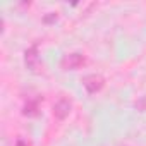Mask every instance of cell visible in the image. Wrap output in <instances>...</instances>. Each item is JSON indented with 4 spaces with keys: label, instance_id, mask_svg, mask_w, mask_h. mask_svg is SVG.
<instances>
[{
    "label": "cell",
    "instance_id": "6da1fadb",
    "mask_svg": "<svg viewBox=\"0 0 146 146\" xmlns=\"http://www.w3.org/2000/svg\"><path fill=\"white\" fill-rule=\"evenodd\" d=\"M86 57L79 52H74V53H67L62 57L60 60V67L64 70H76V69H81L83 65H86Z\"/></svg>",
    "mask_w": 146,
    "mask_h": 146
},
{
    "label": "cell",
    "instance_id": "7a4b0ae2",
    "mask_svg": "<svg viewBox=\"0 0 146 146\" xmlns=\"http://www.w3.org/2000/svg\"><path fill=\"white\" fill-rule=\"evenodd\" d=\"M24 64L31 72H40L41 70V62H40V52H38V43H33L29 48L24 52Z\"/></svg>",
    "mask_w": 146,
    "mask_h": 146
},
{
    "label": "cell",
    "instance_id": "3957f363",
    "mask_svg": "<svg viewBox=\"0 0 146 146\" xmlns=\"http://www.w3.org/2000/svg\"><path fill=\"white\" fill-rule=\"evenodd\" d=\"M83 86L90 95L100 93L105 88V78L100 76V74H88V76L83 78Z\"/></svg>",
    "mask_w": 146,
    "mask_h": 146
},
{
    "label": "cell",
    "instance_id": "277c9868",
    "mask_svg": "<svg viewBox=\"0 0 146 146\" xmlns=\"http://www.w3.org/2000/svg\"><path fill=\"white\" fill-rule=\"evenodd\" d=\"M70 110H72V103H70V100H67V98H60V100L53 105V117H55L57 120H65V119L69 117Z\"/></svg>",
    "mask_w": 146,
    "mask_h": 146
},
{
    "label": "cell",
    "instance_id": "5b68a950",
    "mask_svg": "<svg viewBox=\"0 0 146 146\" xmlns=\"http://www.w3.org/2000/svg\"><path fill=\"white\" fill-rule=\"evenodd\" d=\"M40 102H41L40 96L29 98L23 107V115L24 117H38L40 115Z\"/></svg>",
    "mask_w": 146,
    "mask_h": 146
},
{
    "label": "cell",
    "instance_id": "8992f818",
    "mask_svg": "<svg viewBox=\"0 0 146 146\" xmlns=\"http://www.w3.org/2000/svg\"><path fill=\"white\" fill-rule=\"evenodd\" d=\"M134 107H136L139 112H146V96H141V98L134 103Z\"/></svg>",
    "mask_w": 146,
    "mask_h": 146
},
{
    "label": "cell",
    "instance_id": "52a82bcc",
    "mask_svg": "<svg viewBox=\"0 0 146 146\" xmlns=\"http://www.w3.org/2000/svg\"><path fill=\"white\" fill-rule=\"evenodd\" d=\"M57 19H58L57 12H48V14L43 17V23H45V24H50V23H55Z\"/></svg>",
    "mask_w": 146,
    "mask_h": 146
},
{
    "label": "cell",
    "instance_id": "ba28073f",
    "mask_svg": "<svg viewBox=\"0 0 146 146\" xmlns=\"http://www.w3.org/2000/svg\"><path fill=\"white\" fill-rule=\"evenodd\" d=\"M16 146H29V143H28L26 139H23V137H19V139L16 141Z\"/></svg>",
    "mask_w": 146,
    "mask_h": 146
},
{
    "label": "cell",
    "instance_id": "9c48e42d",
    "mask_svg": "<svg viewBox=\"0 0 146 146\" xmlns=\"http://www.w3.org/2000/svg\"><path fill=\"white\" fill-rule=\"evenodd\" d=\"M120 146H125V144H120Z\"/></svg>",
    "mask_w": 146,
    "mask_h": 146
}]
</instances>
